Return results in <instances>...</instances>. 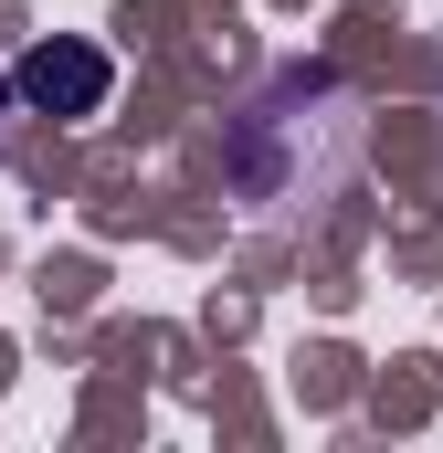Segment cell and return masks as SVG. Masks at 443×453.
Wrapping results in <instances>:
<instances>
[{"instance_id":"1","label":"cell","mask_w":443,"mask_h":453,"mask_svg":"<svg viewBox=\"0 0 443 453\" xmlns=\"http://www.w3.org/2000/svg\"><path fill=\"white\" fill-rule=\"evenodd\" d=\"M11 85H21V106H32V116H96L116 74H106V53H96V42L53 32V42H32V53L11 64Z\"/></svg>"}]
</instances>
